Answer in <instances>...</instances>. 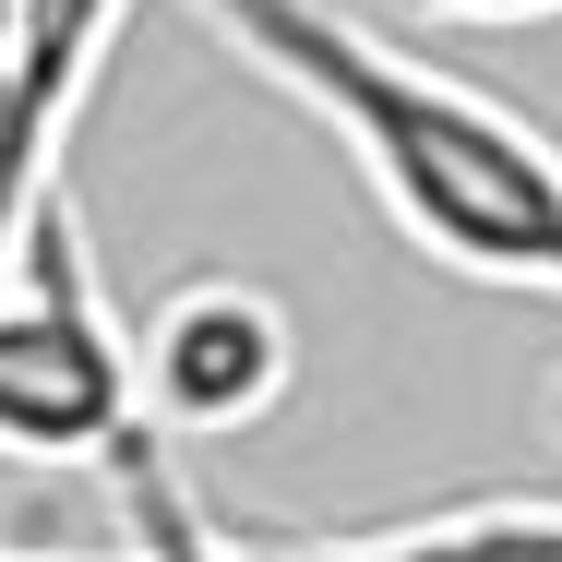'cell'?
<instances>
[{
    "label": "cell",
    "instance_id": "cell-7",
    "mask_svg": "<svg viewBox=\"0 0 562 562\" xmlns=\"http://www.w3.org/2000/svg\"><path fill=\"white\" fill-rule=\"evenodd\" d=\"M12 24H24V0H0V60H12Z\"/></svg>",
    "mask_w": 562,
    "mask_h": 562
},
{
    "label": "cell",
    "instance_id": "cell-5",
    "mask_svg": "<svg viewBox=\"0 0 562 562\" xmlns=\"http://www.w3.org/2000/svg\"><path fill=\"white\" fill-rule=\"evenodd\" d=\"M60 204V144L24 120V97L0 85V276L24 263V239H36V216Z\"/></svg>",
    "mask_w": 562,
    "mask_h": 562
},
{
    "label": "cell",
    "instance_id": "cell-2",
    "mask_svg": "<svg viewBox=\"0 0 562 562\" xmlns=\"http://www.w3.org/2000/svg\"><path fill=\"white\" fill-rule=\"evenodd\" d=\"M109 479H120V515H132V562H562V491H479V503L347 527V539H227L180 491L156 431H132L109 454Z\"/></svg>",
    "mask_w": 562,
    "mask_h": 562
},
{
    "label": "cell",
    "instance_id": "cell-1",
    "mask_svg": "<svg viewBox=\"0 0 562 562\" xmlns=\"http://www.w3.org/2000/svg\"><path fill=\"white\" fill-rule=\"evenodd\" d=\"M180 12L239 72H263L288 109L336 132V156L371 180V204L419 263L562 312V144L527 109L395 48L336 0H180Z\"/></svg>",
    "mask_w": 562,
    "mask_h": 562
},
{
    "label": "cell",
    "instance_id": "cell-3",
    "mask_svg": "<svg viewBox=\"0 0 562 562\" xmlns=\"http://www.w3.org/2000/svg\"><path fill=\"white\" fill-rule=\"evenodd\" d=\"M300 383V324L251 276H180L132 324V407L156 443H239L288 407Z\"/></svg>",
    "mask_w": 562,
    "mask_h": 562
},
{
    "label": "cell",
    "instance_id": "cell-4",
    "mask_svg": "<svg viewBox=\"0 0 562 562\" xmlns=\"http://www.w3.org/2000/svg\"><path fill=\"white\" fill-rule=\"evenodd\" d=\"M109 36H120V0H24L0 85L24 97V120H36L48 144H72V109H85V85H97Z\"/></svg>",
    "mask_w": 562,
    "mask_h": 562
},
{
    "label": "cell",
    "instance_id": "cell-8",
    "mask_svg": "<svg viewBox=\"0 0 562 562\" xmlns=\"http://www.w3.org/2000/svg\"><path fill=\"white\" fill-rule=\"evenodd\" d=\"M551 431H562V395H551Z\"/></svg>",
    "mask_w": 562,
    "mask_h": 562
},
{
    "label": "cell",
    "instance_id": "cell-6",
    "mask_svg": "<svg viewBox=\"0 0 562 562\" xmlns=\"http://www.w3.org/2000/svg\"><path fill=\"white\" fill-rule=\"evenodd\" d=\"M395 24H562V0H383Z\"/></svg>",
    "mask_w": 562,
    "mask_h": 562
}]
</instances>
